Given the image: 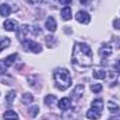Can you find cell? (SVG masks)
Instances as JSON below:
<instances>
[{"label": "cell", "instance_id": "cell-28", "mask_svg": "<svg viewBox=\"0 0 120 120\" xmlns=\"http://www.w3.org/2000/svg\"><path fill=\"white\" fill-rule=\"evenodd\" d=\"M113 27H115L116 30H120V20L119 18H116V20L113 21Z\"/></svg>", "mask_w": 120, "mask_h": 120}, {"label": "cell", "instance_id": "cell-13", "mask_svg": "<svg viewBox=\"0 0 120 120\" xmlns=\"http://www.w3.org/2000/svg\"><path fill=\"white\" fill-rule=\"evenodd\" d=\"M18 59V55L17 53H14V55H10V56H7L6 59H3V63L6 64V67H10V66H13L15 61Z\"/></svg>", "mask_w": 120, "mask_h": 120}, {"label": "cell", "instance_id": "cell-33", "mask_svg": "<svg viewBox=\"0 0 120 120\" xmlns=\"http://www.w3.org/2000/svg\"><path fill=\"white\" fill-rule=\"evenodd\" d=\"M110 120H113V119H110Z\"/></svg>", "mask_w": 120, "mask_h": 120}, {"label": "cell", "instance_id": "cell-17", "mask_svg": "<svg viewBox=\"0 0 120 120\" xmlns=\"http://www.w3.org/2000/svg\"><path fill=\"white\" fill-rule=\"evenodd\" d=\"M3 119L4 120H18V115L14 110H7L3 115Z\"/></svg>", "mask_w": 120, "mask_h": 120}, {"label": "cell", "instance_id": "cell-12", "mask_svg": "<svg viewBox=\"0 0 120 120\" xmlns=\"http://www.w3.org/2000/svg\"><path fill=\"white\" fill-rule=\"evenodd\" d=\"M59 108L60 110H68L71 108V101L68 98H63L59 101Z\"/></svg>", "mask_w": 120, "mask_h": 120}, {"label": "cell", "instance_id": "cell-18", "mask_svg": "<svg viewBox=\"0 0 120 120\" xmlns=\"http://www.w3.org/2000/svg\"><path fill=\"white\" fill-rule=\"evenodd\" d=\"M8 46H10V38H7V36L0 38V52H1L3 49L8 48Z\"/></svg>", "mask_w": 120, "mask_h": 120}, {"label": "cell", "instance_id": "cell-3", "mask_svg": "<svg viewBox=\"0 0 120 120\" xmlns=\"http://www.w3.org/2000/svg\"><path fill=\"white\" fill-rule=\"evenodd\" d=\"M22 45H24V49H25V50H30L32 53H41V52H42V46H41L39 43L34 42V41H27V42H24Z\"/></svg>", "mask_w": 120, "mask_h": 120}, {"label": "cell", "instance_id": "cell-24", "mask_svg": "<svg viewBox=\"0 0 120 120\" xmlns=\"http://www.w3.org/2000/svg\"><path fill=\"white\" fill-rule=\"evenodd\" d=\"M108 108H109V110H110L112 113H116V112L119 110V106H117L115 102H109V103H108Z\"/></svg>", "mask_w": 120, "mask_h": 120}, {"label": "cell", "instance_id": "cell-6", "mask_svg": "<svg viewBox=\"0 0 120 120\" xmlns=\"http://www.w3.org/2000/svg\"><path fill=\"white\" fill-rule=\"evenodd\" d=\"M28 34V25H20L18 27V30H17V35H18V41L21 42V43H24L25 42V35Z\"/></svg>", "mask_w": 120, "mask_h": 120}, {"label": "cell", "instance_id": "cell-11", "mask_svg": "<svg viewBox=\"0 0 120 120\" xmlns=\"http://www.w3.org/2000/svg\"><path fill=\"white\" fill-rule=\"evenodd\" d=\"M82 92H84V85L82 84H78L74 91H73V99L74 101H80V98L82 96Z\"/></svg>", "mask_w": 120, "mask_h": 120}, {"label": "cell", "instance_id": "cell-21", "mask_svg": "<svg viewBox=\"0 0 120 120\" xmlns=\"http://www.w3.org/2000/svg\"><path fill=\"white\" fill-rule=\"evenodd\" d=\"M14 98H15V91H10L7 94V96H6V103L7 105H11V102H13Z\"/></svg>", "mask_w": 120, "mask_h": 120}, {"label": "cell", "instance_id": "cell-26", "mask_svg": "<svg viewBox=\"0 0 120 120\" xmlns=\"http://www.w3.org/2000/svg\"><path fill=\"white\" fill-rule=\"evenodd\" d=\"M30 28H31V31H32V34H35V35H41V34H42L41 28H39V27H36V25H31Z\"/></svg>", "mask_w": 120, "mask_h": 120}, {"label": "cell", "instance_id": "cell-30", "mask_svg": "<svg viewBox=\"0 0 120 120\" xmlns=\"http://www.w3.org/2000/svg\"><path fill=\"white\" fill-rule=\"evenodd\" d=\"M27 1H28L30 4H36V3H38V0H27Z\"/></svg>", "mask_w": 120, "mask_h": 120}, {"label": "cell", "instance_id": "cell-16", "mask_svg": "<svg viewBox=\"0 0 120 120\" xmlns=\"http://www.w3.org/2000/svg\"><path fill=\"white\" fill-rule=\"evenodd\" d=\"M10 13H11V7L8 6V4H0V15H3V17H8L10 15Z\"/></svg>", "mask_w": 120, "mask_h": 120}, {"label": "cell", "instance_id": "cell-32", "mask_svg": "<svg viewBox=\"0 0 120 120\" xmlns=\"http://www.w3.org/2000/svg\"><path fill=\"white\" fill-rule=\"evenodd\" d=\"M119 66H120V60H119Z\"/></svg>", "mask_w": 120, "mask_h": 120}, {"label": "cell", "instance_id": "cell-27", "mask_svg": "<svg viewBox=\"0 0 120 120\" xmlns=\"http://www.w3.org/2000/svg\"><path fill=\"white\" fill-rule=\"evenodd\" d=\"M6 70H7V67H6V64L3 63V60H0V73L3 74V73H4Z\"/></svg>", "mask_w": 120, "mask_h": 120}, {"label": "cell", "instance_id": "cell-15", "mask_svg": "<svg viewBox=\"0 0 120 120\" xmlns=\"http://www.w3.org/2000/svg\"><path fill=\"white\" fill-rule=\"evenodd\" d=\"M39 81H41V78H39L36 74H35V75H30V77H28V82H30L31 87H34V88H38V87L41 85V82H39Z\"/></svg>", "mask_w": 120, "mask_h": 120}, {"label": "cell", "instance_id": "cell-19", "mask_svg": "<svg viewBox=\"0 0 120 120\" xmlns=\"http://www.w3.org/2000/svg\"><path fill=\"white\" fill-rule=\"evenodd\" d=\"M43 101H45V105H48V106H52V105H53V103H55L57 99H56V96H55V95H46Z\"/></svg>", "mask_w": 120, "mask_h": 120}, {"label": "cell", "instance_id": "cell-29", "mask_svg": "<svg viewBox=\"0 0 120 120\" xmlns=\"http://www.w3.org/2000/svg\"><path fill=\"white\" fill-rule=\"evenodd\" d=\"M60 4H66V6H68V4H71V0H59Z\"/></svg>", "mask_w": 120, "mask_h": 120}, {"label": "cell", "instance_id": "cell-2", "mask_svg": "<svg viewBox=\"0 0 120 120\" xmlns=\"http://www.w3.org/2000/svg\"><path fill=\"white\" fill-rule=\"evenodd\" d=\"M53 78H55L56 87L60 91L67 90L71 85V75H70V71L67 68H56L53 73Z\"/></svg>", "mask_w": 120, "mask_h": 120}, {"label": "cell", "instance_id": "cell-4", "mask_svg": "<svg viewBox=\"0 0 120 120\" xmlns=\"http://www.w3.org/2000/svg\"><path fill=\"white\" fill-rule=\"evenodd\" d=\"M75 20L80 22V24H90V21H91V17H90V14L87 13V11H82V10H80L77 14H75Z\"/></svg>", "mask_w": 120, "mask_h": 120}, {"label": "cell", "instance_id": "cell-8", "mask_svg": "<svg viewBox=\"0 0 120 120\" xmlns=\"http://www.w3.org/2000/svg\"><path fill=\"white\" fill-rule=\"evenodd\" d=\"M45 27H46V30H48V31L55 32V31H56V28H57L56 20H55L53 17H48V18H46V22H45Z\"/></svg>", "mask_w": 120, "mask_h": 120}, {"label": "cell", "instance_id": "cell-23", "mask_svg": "<svg viewBox=\"0 0 120 120\" xmlns=\"http://www.w3.org/2000/svg\"><path fill=\"white\" fill-rule=\"evenodd\" d=\"M55 43H56V38H55V36H52V35L46 36V45H48V46L53 48V46H55Z\"/></svg>", "mask_w": 120, "mask_h": 120}, {"label": "cell", "instance_id": "cell-31", "mask_svg": "<svg viewBox=\"0 0 120 120\" xmlns=\"http://www.w3.org/2000/svg\"><path fill=\"white\" fill-rule=\"evenodd\" d=\"M80 1H81L82 4H88V0H80Z\"/></svg>", "mask_w": 120, "mask_h": 120}, {"label": "cell", "instance_id": "cell-14", "mask_svg": "<svg viewBox=\"0 0 120 120\" xmlns=\"http://www.w3.org/2000/svg\"><path fill=\"white\" fill-rule=\"evenodd\" d=\"M60 15H61V18L64 20V21H68V20H71V8L68 7V6H66L61 11H60Z\"/></svg>", "mask_w": 120, "mask_h": 120}, {"label": "cell", "instance_id": "cell-10", "mask_svg": "<svg viewBox=\"0 0 120 120\" xmlns=\"http://www.w3.org/2000/svg\"><path fill=\"white\" fill-rule=\"evenodd\" d=\"M92 77H94V78L105 80V78H108V70H103V68H95L94 73H92Z\"/></svg>", "mask_w": 120, "mask_h": 120}, {"label": "cell", "instance_id": "cell-1", "mask_svg": "<svg viewBox=\"0 0 120 120\" xmlns=\"http://www.w3.org/2000/svg\"><path fill=\"white\" fill-rule=\"evenodd\" d=\"M71 61L78 67H91L92 66V50L87 43H75L73 49Z\"/></svg>", "mask_w": 120, "mask_h": 120}, {"label": "cell", "instance_id": "cell-20", "mask_svg": "<svg viewBox=\"0 0 120 120\" xmlns=\"http://www.w3.org/2000/svg\"><path fill=\"white\" fill-rule=\"evenodd\" d=\"M21 101H22V103H32V101H34V96H32V94L30 92H25L24 95H22V98H21Z\"/></svg>", "mask_w": 120, "mask_h": 120}, {"label": "cell", "instance_id": "cell-22", "mask_svg": "<svg viewBox=\"0 0 120 120\" xmlns=\"http://www.w3.org/2000/svg\"><path fill=\"white\" fill-rule=\"evenodd\" d=\"M28 112H30L31 116H38V113H39V108H38V105H32L30 109H28Z\"/></svg>", "mask_w": 120, "mask_h": 120}, {"label": "cell", "instance_id": "cell-5", "mask_svg": "<svg viewBox=\"0 0 120 120\" xmlns=\"http://www.w3.org/2000/svg\"><path fill=\"white\" fill-rule=\"evenodd\" d=\"M112 52H113L112 46H110L109 43H105V45H102L101 49H99V56H101L102 59H106V57H109V56L112 55Z\"/></svg>", "mask_w": 120, "mask_h": 120}, {"label": "cell", "instance_id": "cell-25", "mask_svg": "<svg viewBox=\"0 0 120 120\" xmlns=\"http://www.w3.org/2000/svg\"><path fill=\"white\" fill-rule=\"evenodd\" d=\"M102 88H103V87H102L101 84H94V85H91V91L95 92V94H96V92H101Z\"/></svg>", "mask_w": 120, "mask_h": 120}, {"label": "cell", "instance_id": "cell-9", "mask_svg": "<svg viewBox=\"0 0 120 120\" xmlns=\"http://www.w3.org/2000/svg\"><path fill=\"white\" fill-rule=\"evenodd\" d=\"M101 113H102L101 110H98L96 108H92V106H91V109L87 112V117L90 120H98L101 117Z\"/></svg>", "mask_w": 120, "mask_h": 120}, {"label": "cell", "instance_id": "cell-7", "mask_svg": "<svg viewBox=\"0 0 120 120\" xmlns=\"http://www.w3.org/2000/svg\"><path fill=\"white\" fill-rule=\"evenodd\" d=\"M3 27H4V30L6 31H11V32H13V31L18 30V22L14 21V20H7V21H4Z\"/></svg>", "mask_w": 120, "mask_h": 120}]
</instances>
